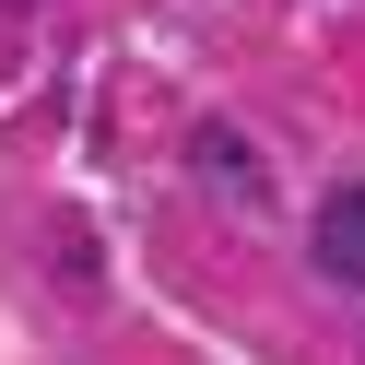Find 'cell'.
Listing matches in <instances>:
<instances>
[{
	"label": "cell",
	"instance_id": "7a4b0ae2",
	"mask_svg": "<svg viewBox=\"0 0 365 365\" xmlns=\"http://www.w3.org/2000/svg\"><path fill=\"white\" fill-rule=\"evenodd\" d=\"M318 271H330V283H354L365 294V189H330V200H318Z\"/></svg>",
	"mask_w": 365,
	"mask_h": 365
},
{
	"label": "cell",
	"instance_id": "6da1fadb",
	"mask_svg": "<svg viewBox=\"0 0 365 365\" xmlns=\"http://www.w3.org/2000/svg\"><path fill=\"white\" fill-rule=\"evenodd\" d=\"M189 177H200V200H224V212H271V165H259V142H247L236 118L189 130Z\"/></svg>",
	"mask_w": 365,
	"mask_h": 365
}]
</instances>
